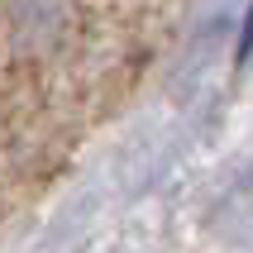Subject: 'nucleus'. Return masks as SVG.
<instances>
[{"mask_svg": "<svg viewBox=\"0 0 253 253\" xmlns=\"http://www.w3.org/2000/svg\"><path fill=\"white\" fill-rule=\"evenodd\" d=\"M234 62L249 67L253 62V0H249V14H244V29H239V48H234Z\"/></svg>", "mask_w": 253, "mask_h": 253, "instance_id": "nucleus-1", "label": "nucleus"}]
</instances>
